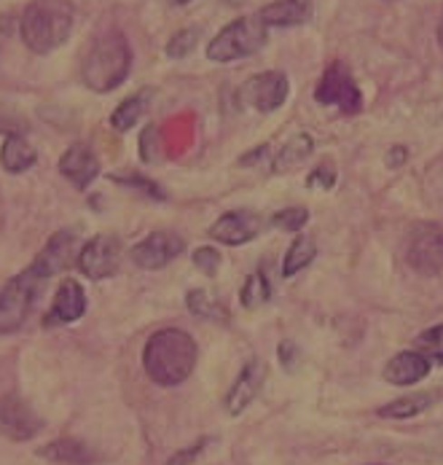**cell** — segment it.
<instances>
[{"instance_id":"9","label":"cell","mask_w":443,"mask_h":465,"mask_svg":"<svg viewBox=\"0 0 443 465\" xmlns=\"http://www.w3.org/2000/svg\"><path fill=\"white\" fill-rule=\"evenodd\" d=\"M183 251H186V242L181 234L153 232L129 251V259L145 272H156V269H164L170 262H175Z\"/></svg>"},{"instance_id":"3","label":"cell","mask_w":443,"mask_h":465,"mask_svg":"<svg viewBox=\"0 0 443 465\" xmlns=\"http://www.w3.org/2000/svg\"><path fill=\"white\" fill-rule=\"evenodd\" d=\"M132 70V49L122 33H108L94 41L84 60V81L94 92H113Z\"/></svg>"},{"instance_id":"13","label":"cell","mask_w":443,"mask_h":465,"mask_svg":"<svg viewBox=\"0 0 443 465\" xmlns=\"http://www.w3.org/2000/svg\"><path fill=\"white\" fill-rule=\"evenodd\" d=\"M263 232V221L261 215H255L251 210H231L223 213L212 226H210V237L223 242V245H245L255 240Z\"/></svg>"},{"instance_id":"35","label":"cell","mask_w":443,"mask_h":465,"mask_svg":"<svg viewBox=\"0 0 443 465\" xmlns=\"http://www.w3.org/2000/svg\"><path fill=\"white\" fill-rule=\"evenodd\" d=\"M277 352H280V358L285 361V366H288V369H293V358H296V347H293L290 341H285V344H282V347H280Z\"/></svg>"},{"instance_id":"20","label":"cell","mask_w":443,"mask_h":465,"mask_svg":"<svg viewBox=\"0 0 443 465\" xmlns=\"http://www.w3.org/2000/svg\"><path fill=\"white\" fill-rule=\"evenodd\" d=\"M46 463L52 465H92L94 463V452L75 441V439H57L52 444H46L41 452H38Z\"/></svg>"},{"instance_id":"24","label":"cell","mask_w":443,"mask_h":465,"mask_svg":"<svg viewBox=\"0 0 443 465\" xmlns=\"http://www.w3.org/2000/svg\"><path fill=\"white\" fill-rule=\"evenodd\" d=\"M315 256H317L315 240H312L310 234L296 237V240H293V245H290V248H288V253H285V262H282V277H293V274H299L301 269H307V266L315 262Z\"/></svg>"},{"instance_id":"37","label":"cell","mask_w":443,"mask_h":465,"mask_svg":"<svg viewBox=\"0 0 443 465\" xmlns=\"http://www.w3.org/2000/svg\"><path fill=\"white\" fill-rule=\"evenodd\" d=\"M170 3H175V5H186V3H191V0H170Z\"/></svg>"},{"instance_id":"30","label":"cell","mask_w":443,"mask_h":465,"mask_svg":"<svg viewBox=\"0 0 443 465\" xmlns=\"http://www.w3.org/2000/svg\"><path fill=\"white\" fill-rule=\"evenodd\" d=\"M196 38H199V30H181V33L167 44V54H170L172 60L189 57L191 52L196 49Z\"/></svg>"},{"instance_id":"16","label":"cell","mask_w":443,"mask_h":465,"mask_svg":"<svg viewBox=\"0 0 443 465\" xmlns=\"http://www.w3.org/2000/svg\"><path fill=\"white\" fill-rule=\"evenodd\" d=\"M430 374V358L422 355L419 350H406L398 352L387 366H384V380L389 385H417Z\"/></svg>"},{"instance_id":"8","label":"cell","mask_w":443,"mask_h":465,"mask_svg":"<svg viewBox=\"0 0 443 465\" xmlns=\"http://www.w3.org/2000/svg\"><path fill=\"white\" fill-rule=\"evenodd\" d=\"M122 256H124V248L116 234H97L86 245H81L75 264L89 280H108L119 272Z\"/></svg>"},{"instance_id":"29","label":"cell","mask_w":443,"mask_h":465,"mask_svg":"<svg viewBox=\"0 0 443 465\" xmlns=\"http://www.w3.org/2000/svg\"><path fill=\"white\" fill-rule=\"evenodd\" d=\"M310 221V213L304 207H288V210H280L271 215V223L285 229V232H301Z\"/></svg>"},{"instance_id":"1","label":"cell","mask_w":443,"mask_h":465,"mask_svg":"<svg viewBox=\"0 0 443 465\" xmlns=\"http://www.w3.org/2000/svg\"><path fill=\"white\" fill-rule=\"evenodd\" d=\"M196 366V341L183 329H162L151 333L143 347V369L151 382L162 388L183 385Z\"/></svg>"},{"instance_id":"21","label":"cell","mask_w":443,"mask_h":465,"mask_svg":"<svg viewBox=\"0 0 443 465\" xmlns=\"http://www.w3.org/2000/svg\"><path fill=\"white\" fill-rule=\"evenodd\" d=\"M312 148H315V143H312L310 134H293V137L280 148V153L271 159V170H274V173H290V170H296L301 162L310 159Z\"/></svg>"},{"instance_id":"17","label":"cell","mask_w":443,"mask_h":465,"mask_svg":"<svg viewBox=\"0 0 443 465\" xmlns=\"http://www.w3.org/2000/svg\"><path fill=\"white\" fill-rule=\"evenodd\" d=\"M78 251H81L78 248V237L73 232H57L49 240V245L41 251L38 262L54 277L57 272H64V269H70L73 262H78Z\"/></svg>"},{"instance_id":"6","label":"cell","mask_w":443,"mask_h":465,"mask_svg":"<svg viewBox=\"0 0 443 465\" xmlns=\"http://www.w3.org/2000/svg\"><path fill=\"white\" fill-rule=\"evenodd\" d=\"M403 259L417 274L436 277L443 272V226L417 223L403 245Z\"/></svg>"},{"instance_id":"32","label":"cell","mask_w":443,"mask_h":465,"mask_svg":"<svg viewBox=\"0 0 443 465\" xmlns=\"http://www.w3.org/2000/svg\"><path fill=\"white\" fill-rule=\"evenodd\" d=\"M333 183H336V167H333L330 159H325L322 164H317L315 170H312V175L307 178V186L310 189H320V192L333 189Z\"/></svg>"},{"instance_id":"34","label":"cell","mask_w":443,"mask_h":465,"mask_svg":"<svg viewBox=\"0 0 443 465\" xmlns=\"http://www.w3.org/2000/svg\"><path fill=\"white\" fill-rule=\"evenodd\" d=\"M210 444V439H202L199 444H193V447H186V450H181L178 455H172L167 465H191L202 452H204V447Z\"/></svg>"},{"instance_id":"26","label":"cell","mask_w":443,"mask_h":465,"mask_svg":"<svg viewBox=\"0 0 443 465\" xmlns=\"http://www.w3.org/2000/svg\"><path fill=\"white\" fill-rule=\"evenodd\" d=\"M240 299H242V307H248V310H255V307H261V304H266L271 299V285H269L263 272H255L245 280V285L240 291Z\"/></svg>"},{"instance_id":"18","label":"cell","mask_w":443,"mask_h":465,"mask_svg":"<svg viewBox=\"0 0 443 465\" xmlns=\"http://www.w3.org/2000/svg\"><path fill=\"white\" fill-rule=\"evenodd\" d=\"M310 14H312L310 0H274L261 8L258 19L266 27H293V25L307 22Z\"/></svg>"},{"instance_id":"19","label":"cell","mask_w":443,"mask_h":465,"mask_svg":"<svg viewBox=\"0 0 443 465\" xmlns=\"http://www.w3.org/2000/svg\"><path fill=\"white\" fill-rule=\"evenodd\" d=\"M35 162H38V153H35V148H33L22 134H8V137L3 140V148H0V167H3L8 175L27 173Z\"/></svg>"},{"instance_id":"25","label":"cell","mask_w":443,"mask_h":465,"mask_svg":"<svg viewBox=\"0 0 443 465\" xmlns=\"http://www.w3.org/2000/svg\"><path fill=\"white\" fill-rule=\"evenodd\" d=\"M186 307H189L191 315H196L202 321H226L229 318L226 307L218 299H212L207 291H202V288L186 293Z\"/></svg>"},{"instance_id":"31","label":"cell","mask_w":443,"mask_h":465,"mask_svg":"<svg viewBox=\"0 0 443 465\" xmlns=\"http://www.w3.org/2000/svg\"><path fill=\"white\" fill-rule=\"evenodd\" d=\"M116 183H124L129 189H137L140 194H145V197H153V200H167V194L162 192V186L159 183H153V181H145L143 175H116L113 178Z\"/></svg>"},{"instance_id":"4","label":"cell","mask_w":443,"mask_h":465,"mask_svg":"<svg viewBox=\"0 0 443 465\" xmlns=\"http://www.w3.org/2000/svg\"><path fill=\"white\" fill-rule=\"evenodd\" d=\"M49 272L35 259L25 272L11 277L0 291V336L19 331L41 293V288L49 282Z\"/></svg>"},{"instance_id":"27","label":"cell","mask_w":443,"mask_h":465,"mask_svg":"<svg viewBox=\"0 0 443 465\" xmlns=\"http://www.w3.org/2000/svg\"><path fill=\"white\" fill-rule=\"evenodd\" d=\"M417 347H419V352L428 355L430 361L443 363V323L441 326L428 329L425 333H419V336H417Z\"/></svg>"},{"instance_id":"11","label":"cell","mask_w":443,"mask_h":465,"mask_svg":"<svg viewBox=\"0 0 443 465\" xmlns=\"http://www.w3.org/2000/svg\"><path fill=\"white\" fill-rule=\"evenodd\" d=\"M44 428L41 417L33 411L30 403H25L16 396H3L0 399V433L8 436L11 441H30L38 436Z\"/></svg>"},{"instance_id":"10","label":"cell","mask_w":443,"mask_h":465,"mask_svg":"<svg viewBox=\"0 0 443 465\" xmlns=\"http://www.w3.org/2000/svg\"><path fill=\"white\" fill-rule=\"evenodd\" d=\"M288 92H290L288 75L277 73V70H266L261 75H253L240 89V100L255 111H261V114H271L288 100Z\"/></svg>"},{"instance_id":"2","label":"cell","mask_w":443,"mask_h":465,"mask_svg":"<svg viewBox=\"0 0 443 465\" xmlns=\"http://www.w3.org/2000/svg\"><path fill=\"white\" fill-rule=\"evenodd\" d=\"M75 11L67 0H33L19 19V35L35 54H49L70 38Z\"/></svg>"},{"instance_id":"7","label":"cell","mask_w":443,"mask_h":465,"mask_svg":"<svg viewBox=\"0 0 443 465\" xmlns=\"http://www.w3.org/2000/svg\"><path fill=\"white\" fill-rule=\"evenodd\" d=\"M315 100L320 105H333L344 114H358L363 108L360 86L355 84L349 67L344 63H330L315 86Z\"/></svg>"},{"instance_id":"14","label":"cell","mask_w":443,"mask_h":465,"mask_svg":"<svg viewBox=\"0 0 443 465\" xmlns=\"http://www.w3.org/2000/svg\"><path fill=\"white\" fill-rule=\"evenodd\" d=\"M266 374H269V369H266V363H263L261 358H253V361L240 371L237 382L231 385V391L226 393V401H223V406H226V411H229L231 417L242 414V411L253 403L255 396H258L261 388H263V382H266Z\"/></svg>"},{"instance_id":"28","label":"cell","mask_w":443,"mask_h":465,"mask_svg":"<svg viewBox=\"0 0 443 465\" xmlns=\"http://www.w3.org/2000/svg\"><path fill=\"white\" fill-rule=\"evenodd\" d=\"M140 159L145 164H156L162 159V134H159V127H153V124H148L140 134Z\"/></svg>"},{"instance_id":"23","label":"cell","mask_w":443,"mask_h":465,"mask_svg":"<svg viewBox=\"0 0 443 465\" xmlns=\"http://www.w3.org/2000/svg\"><path fill=\"white\" fill-rule=\"evenodd\" d=\"M436 401H438L436 393H411V396H403V399L381 406L379 417H387V420H411V417L422 414L425 409H430Z\"/></svg>"},{"instance_id":"22","label":"cell","mask_w":443,"mask_h":465,"mask_svg":"<svg viewBox=\"0 0 443 465\" xmlns=\"http://www.w3.org/2000/svg\"><path fill=\"white\" fill-rule=\"evenodd\" d=\"M148 108H151V94H148V92H137L134 97H127V100L113 111L111 127H113L116 133H129L132 127L140 124V119L148 114Z\"/></svg>"},{"instance_id":"15","label":"cell","mask_w":443,"mask_h":465,"mask_svg":"<svg viewBox=\"0 0 443 465\" xmlns=\"http://www.w3.org/2000/svg\"><path fill=\"white\" fill-rule=\"evenodd\" d=\"M60 173L78 192H84V189H89L97 181L100 159L94 156V151L89 145H81V143L70 145L63 153V159H60Z\"/></svg>"},{"instance_id":"36","label":"cell","mask_w":443,"mask_h":465,"mask_svg":"<svg viewBox=\"0 0 443 465\" xmlns=\"http://www.w3.org/2000/svg\"><path fill=\"white\" fill-rule=\"evenodd\" d=\"M438 44H441V49H443V16H441V25H438Z\"/></svg>"},{"instance_id":"33","label":"cell","mask_w":443,"mask_h":465,"mask_svg":"<svg viewBox=\"0 0 443 465\" xmlns=\"http://www.w3.org/2000/svg\"><path fill=\"white\" fill-rule=\"evenodd\" d=\"M193 266L207 274V277H215V272L221 269V253L215 248H196L193 251Z\"/></svg>"},{"instance_id":"12","label":"cell","mask_w":443,"mask_h":465,"mask_svg":"<svg viewBox=\"0 0 443 465\" xmlns=\"http://www.w3.org/2000/svg\"><path fill=\"white\" fill-rule=\"evenodd\" d=\"M86 312V293L81 288L78 280L73 277H64L63 285L57 288L54 293V302L49 307V312L44 315V329H57V326H67V323H75L81 321Z\"/></svg>"},{"instance_id":"5","label":"cell","mask_w":443,"mask_h":465,"mask_svg":"<svg viewBox=\"0 0 443 465\" xmlns=\"http://www.w3.org/2000/svg\"><path fill=\"white\" fill-rule=\"evenodd\" d=\"M266 25L258 16H242L226 25L210 44H207V60L229 65L234 60H245L255 54L266 44Z\"/></svg>"}]
</instances>
